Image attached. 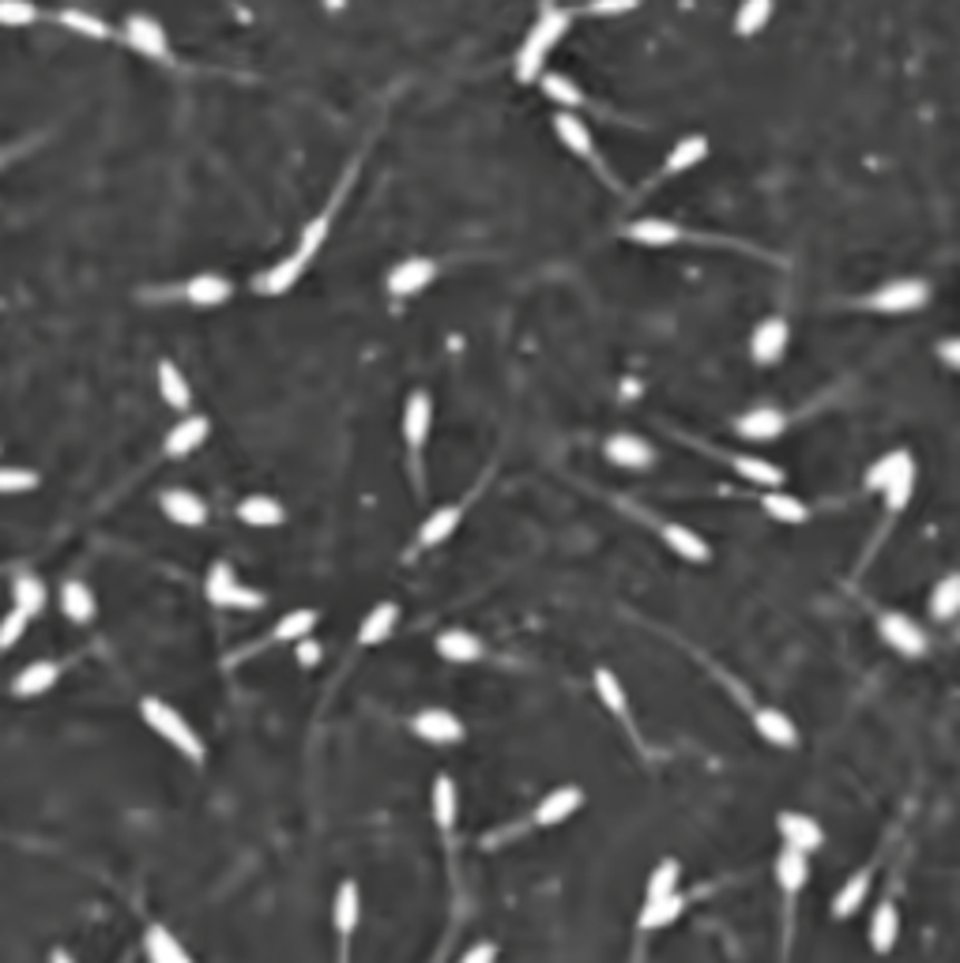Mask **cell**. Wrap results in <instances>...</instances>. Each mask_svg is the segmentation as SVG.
<instances>
[{
	"label": "cell",
	"mask_w": 960,
	"mask_h": 963,
	"mask_svg": "<svg viewBox=\"0 0 960 963\" xmlns=\"http://www.w3.org/2000/svg\"><path fill=\"white\" fill-rule=\"evenodd\" d=\"M359 166H362V155H354L351 166H346V174L340 177V185H335V193L329 196V204H324L321 212H316L310 223L302 226V234H298V242H294V249L286 253V256H280L275 264H268V267H264V272L253 279V291H256V294H261V297H283V294H291L294 286L302 283V275L310 272L313 261L321 256V249L329 245V237H332V230H335V218H340V207H343V200H346V193H351L354 177H359Z\"/></svg>",
	"instance_id": "1"
},
{
	"label": "cell",
	"mask_w": 960,
	"mask_h": 963,
	"mask_svg": "<svg viewBox=\"0 0 960 963\" xmlns=\"http://www.w3.org/2000/svg\"><path fill=\"white\" fill-rule=\"evenodd\" d=\"M572 19H577V8L554 4V0L542 4V12L536 16V23H531V31L523 35V42L517 49V61H512V72H517L520 83H539V76L547 72L550 53L561 46V38L569 35Z\"/></svg>",
	"instance_id": "2"
},
{
	"label": "cell",
	"mask_w": 960,
	"mask_h": 963,
	"mask_svg": "<svg viewBox=\"0 0 960 963\" xmlns=\"http://www.w3.org/2000/svg\"><path fill=\"white\" fill-rule=\"evenodd\" d=\"M140 719L147 723V727H151L155 738H163L166 746L177 749L185 760L196 764V768H200V764L207 760L204 738L196 734V727H193L189 719H185L182 711L174 708V704H166V700H158V697H144V700H140Z\"/></svg>",
	"instance_id": "3"
},
{
	"label": "cell",
	"mask_w": 960,
	"mask_h": 963,
	"mask_svg": "<svg viewBox=\"0 0 960 963\" xmlns=\"http://www.w3.org/2000/svg\"><path fill=\"white\" fill-rule=\"evenodd\" d=\"M930 294H934V286L923 275H897V279L874 286L870 294L859 297V309H870L878 316H908L927 309Z\"/></svg>",
	"instance_id": "4"
},
{
	"label": "cell",
	"mask_w": 960,
	"mask_h": 963,
	"mask_svg": "<svg viewBox=\"0 0 960 963\" xmlns=\"http://www.w3.org/2000/svg\"><path fill=\"white\" fill-rule=\"evenodd\" d=\"M403 444H408V463H411V482L414 490L425 485V474H422V452H425V441H430V430H433V400L430 392L414 389L403 403Z\"/></svg>",
	"instance_id": "5"
},
{
	"label": "cell",
	"mask_w": 960,
	"mask_h": 963,
	"mask_svg": "<svg viewBox=\"0 0 960 963\" xmlns=\"http://www.w3.org/2000/svg\"><path fill=\"white\" fill-rule=\"evenodd\" d=\"M204 594H207V602L219 610H261L264 607V594L253 591L249 583L237 580L231 561H215L212 569H207Z\"/></svg>",
	"instance_id": "6"
},
{
	"label": "cell",
	"mask_w": 960,
	"mask_h": 963,
	"mask_svg": "<svg viewBox=\"0 0 960 963\" xmlns=\"http://www.w3.org/2000/svg\"><path fill=\"white\" fill-rule=\"evenodd\" d=\"M121 42L133 49V53H140L144 61H151V65H174L170 35H166V27L158 23L155 16H147V12H136V16L125 19V23H121Z\"/></svg>",
	"instance_id": "7"
},
{
	"label": "cell",
	"mask_w": 960,
	"mask_h": 963,
	"mask_svg": "<svg viewBox=\"0 0 960 963\" xmlns=\"http://www.w3.org/2000/svg\"><path fill=\"white\" fill-rule=\"evenodd\" d=\"M621 237L629 245H640V249H675V245H693L701 242V234L686 230L675 218H663V215H640L633 223L621 226Z\"/></svg>",
	"instance_id": "8"
},
{
	"label": "cell",
	"mask_w": 960,
	"mask_h": 963,
	"mask_svg": "<svg viewBox=\"0 0 960 963\" xmlns=\"http://www.w3.org/2000/svg\"><path fill=\"white\" fill-rule=\"evenodd\" d=\"M550 125H554V136H558V144L566 147L572 158H580V163H588L596 174L610 177L607 163H603V155H599L596 136H591L588 121H584L577 109H558V114L550 117Z\"/></svg>",
	"instance_id": "9"
},
{
	"label": "cell",
	"mask_w": 960,
	"mask_h": 963,
	"mask_svg": "<svg viewBox=\"0 0 960 963\" xmlns=\"http://www.w3.org/2000/svg\"><path fill=\"white\" fill-rule=\"evenodd\" d=\"M878 637L889 651H897L900 659H923L930 651V637L927 629L919 625L915 618L908 613H897V610H882L878 613Z\"/></svg>",
	"instance_id": "10"
},
{
	"label": "cell",
	"mask_w": 960,
	"mask_h": 963,
	"mask_svg": "<svg viewBox=\"0 0 960 963\" xmlns=\"http://www.w3.org/2000/svg\"><path fill=\"white\" fill-rule=\"evenodd\" d=\"M708 151H712V140H708L705 132H689V136H682V140H675V147H670V151H667V158H663V163L656 166V174H652L648 188L667 185V181H675V177H682V174L697 170V166L708 158Z\"/></svg>",
	"instance_id": "11"
},
{
	"label": "cell",
	"mask_w": 960,
	"mask_h": 963,
	"mask_svg": "<svg viewBox=\"0 0 960 963\" xmlns=\"http://www.w3.org/2000/svg\"><path fill=\"white\" fill-rule=\"evenodd\" d=\"M411 734L425 746H460L468 738V727L449 708H419L411 715Z\"/></svg>",
	"instance_id": "12"
},
{
	"label": "cell",
	"mask_w": 960,
	"mask_h": 963,
	"mask_svg": "<svg viewBox=\"0 0 960 963\" xmlns=\"http://www.w3.org/2000/svg\"><path fill=\"white\" fill-rule=\"evenodd\" d=\"M163 297H182L193 309H219V305H226L234 297V283L219 272H200V275H193V279H185L182 286H174V291H163Z\"/></svg>",
	"instance_id": "13"
},
{
	"label": "cell",
	"mask_w": 960,
	"mask_h": 963,
	"mask_svg": "<svg viewBox=\"0 0 960 963\" xmlns=\"http://www.w3.org/2000/svg\"><path fill=\"white\" fill-rule=\"evenodd\" d=\"M787 346H791V324L784 316H765V321H757L754 332H750V362L761 365V370L780 365Z\"/></svg>",
	"instance_id": "14"
},
{
	"label": "cell",
	"mask_w": 960,
	"mask_h": 963,
	"mask_svg": "<svg viewBox=\"0 0 960 963\" xmlns=\"http://www.w3.org/2000/svg\"><path fill=\"white\" fill-rule=\"evenodd\" d=\"M438 272H441V264L430 261V256H408V261H400L389 272L384 291H389V297H395V302H408V297L422 294L425 286L438 279Z\"/></svg>",
	"instance_id": "15"
},
{
	"label": "cell",
	"mask_w": 960,
	"mask_h": 963,
	"mask_svg": "<svg viewBox=\"0 0 960 963\" xmlns=\"http://www.w3.org/2000/svg\"><path fill=\"white\" fill-rule=\"evenodd\" d=\"M603 455H607L615 466H621V471H652L659 460V452L652 449L645 436L629 433V430L610 433L607 441H603Z\"/></svg>",
	"instance_id": "16"
},
{
	"label": "cell",
	"mask_w": 960,
	"mask_h": 963,
	"mask_svg": "<svg viewBox=\"0 0 960 963\" xmlns=\"http://www.w3.org/2000/svg\"><path fill=\"white\" fill-rule=\"evenodd\" d=\"M776 836L784 847L791 851H803V855H814L825 843V828L810 817V813H799V809H784L776 813Z\"/></svg>",
	"instance_id": "17"
},
{
	"label": "cell",
	"mask_w": 960,
	"mask_h": 963,
	"mask_svg": "<svg viewBox=\"0 0 960 963\" xmlns=\"http://www.w3.org/2000/svg\"><path fill=\"white\" fill-rule=\"evenodd\" d=\"M362 922V896H359V885L354 881H343L335 888V900H332V926H335V941H340V963H346V949H351V937Z\"/></svg>",
	"instance_id": "18"
},
{
	"label": "cell",
	"mask_w": 960,
	"mask_h": 963,
	"mask_svg": "<svg viewBox=\"0 0 960 963\" xmlns=\"http://www.w3.org/2000/svg\"><path fill=\"white\" fill-rule=\"evenodd\" d=\"M787 430V414L780 406H750L735 419V433L750 444H768L780 441Z\"/></svg>",
	"instance_id": "19"
},
{
	"label": "cell",
	"mask_w": 960,
	"mask_h": 963,
	"mask_svg": "<svg viewBox=\"0 0 960 963\" xmlns=\"http://www.w3.org/2000/svg\"><path fill=\"white\" fill-rule=\"evenodd\" d=\"M584 794L580 787H572V783H566V787H554L539 798V806L531 809V824L536 828H558V824H566L572 813H577L584 806Z\"/></svg>",
	"instance_id": "20"
},
{
	"label": "cell",
	"mask_w": 960,
	"mask_h": 963,
	"mask_svg": "<svg viewBox=\"0 0 960 963\" xmlns=\"http://www.w3.org/2000/svg\"><path fill=\"white\" fill-rule=\"evenodd\" d=\"M207 436H212V419L189 411V414H182V422L170 425V433L163 436V455H170V460L193 455L196 449H204Z\"/></svg>",
	"instance_id": "21"
},
{
	"label": "cell",
	"mask_w": 960,
	"mask_h": 963,
	"mask_svg": "<svg viewBox=\"0 0 960 963\" xmlns=\"http://www.w3.org/2000/svg\"><path fill=\"white\" fill-rule=\"evenodd\" d=\"M158 509L170 523L177 528H189V531H200L207 523V504L200 493L193 490H163L158 493Z\"/></svg>",
	"instance_id": "22"
},
{
	"label": "cell",
	"mask_w": 960,
	"mask_h": 963,
	"mask_svg": "<svg viewBox=\"0 0 960 963\" xmlns=\"http://www.w3.org/2000/svg\"><path fill=\"white\" fill-rule=\"evenodd\" d=\"M754 730H757V738L772 749H795L799 746L795 719H791L784 708H772V704L754 708Z\"/></svg>",
	"instance_id": "23"
},
{
	"label": "cell",
	"mask_w": 960,
	"mask_h": 963,
	"mask_svg": "<svg viewBox=\"0 0 960 963\" xmlns=\"http://www.w3.org/2000/svg\"><path fill=\"white\" fill-rule=\"evenodd\" d=\"M61 674H65V662H57V659L27 662V667L12 678V697H19V700L42 697V692H49L57 681H61Z\"/></svg>",
	"instance_id": "24"
},
{
	"label": "cell",
	"mask_w": 960,
	"mask_h": 963,
	"mask_svg": "<svg viewBox=\"0 0 960 963\" xmlns=\"http://www.w3.org/2000/svg\"><path fill=\"white\" fill-rule=\"evenodd\" d=\"M659 539H663V546H667L670 553H675V558L689 561V564H708V561H712L708 539H705V534H697L693 528H686V523H675V520L663 523Z\"/></svg>",
	"instance_id": "25"
},
{
	"label": "cell",
	"mask_w": 960,
	"mask_h": 963,
	"mask_svg": "<svg viewBox=\"0 0 960 963\" xmlns=\"http://www.w3.org/2000/svg\"><path fill=\"white\" fill-rule=\"evenodd\" d=\"M772 877H776V888L784 892V900L795 903L799 892H803L806 881H810V855H803V851H791V847H780L776 862H772Z\"/></svg>",
	"instance_id": "26"
},
{
	"label": "cell",
	"mask_w": 960,
	"mask_h": 963,
	"mask_svg": "<svg viewBox=\"0 0 960 963\" xmlns=\"http://www.w3.org/2000/svg\"><path fill=\"white\" fill-rule=\"evenodd\" d=\"M155 381H158V395H163V403L170 406V411H177V414L193 411V384L174 357H163V362H158Z\"/></svg>",
	"instance_id": "27"
},
{
	"label": "cell",
	"mask_w": 960,
	"mask_h": 963,
	"mask_svg": "<svg viewBox=\"0 0 960 963\" xmlns=\"http://www.w3.org/2000/svg\"><path fill=\"white\" fill-rule=\"evenodd\" d=\"M900 941V907L893 900H882L874 911H870L866 922V945L878 952V956H889L893 945Z\"/></svg>",
	"instance_id": "28"
},
{
	"label": "cell",
	"mask_w": 960,
	"mask_h": 963,
	"mask_svg": "<svg viewBox=\"0 0 960 963\" xmlns=\"http://www.w3.org/2000/svg\"><path fill=\"white\" fill-rule=\"evenodd\" d=\"M591 689H596L599 704L607 708L615 719L621 723V727H633V708H629V692L626 685H621V678L615 670L607 667H596V674H591Z\"/></svg>",
	"instance_id": "29"
},
{
	"label": "cell",
	"mask_w": 960,
	"mask_h": 963,
	"mask_svg": "<svg viewBox=\"0 0 960 963\" xmlns=\"http://www.w3.org/2000/svg\"><path fill=\"white\" fill-rule=\"evenodd\" d=\"M870 888H874V869H855L844 885L833 892V900H829V915H833L836 922L851 918L866 903Z\"/></svg>",
	"instance_id": "30"
},
{
	"label": "cell",
	"mask_w": 960,
	"mask_h": 963,
	"mask_svg": "<svg viewBox=\"0 0 960 963\" xmlns=\"http://www.w3.org/2000/svg\"><path fill=\"white\" fill-rule=\"evenodd\" d=\"M316 621H321V610H310V607H298V610L283 613V618H280V625H275V629L268 632V640H261V643H256V648L249 643V648H245L242 655H237V659H245V655L261 651L264 643H275V640H283V643H298L302 637H313Z\"/></svg>",
	"instance_id": "31"
},
{
	"label": "cell",
	"mask_w": 960,
	"mask_h": 963,
	"mask_svg": "<svg viewBox=\"0 0 960 963\" xmlns=\"http://www.w3.org/2000/svg\"><path fill=\"white\" fill-rule=\"evenodd\" d=\"M761 512H765L772 523H780V528H799V523L810 520V504L803 498H795L791 490H784V485L761 493Z\"/></svg>",
	"instance_id": "32"
},
{
	"label": "cell",
	"mask_w": 960,
	"mask_h": 963,
	"mask_svg": "<svg viewBox=\"0 0 960 963\" xmlns=\"http://www.w3.org/2000/svg\"><path fill=\"white\" fill-rule=\"evenodd\" d=\"M460 523H463V504H441V509H433V512L422 520L414 546H419V550H433V546L449 542L452 534H457Z\"/></svg>",
	"instance_id": "33"
},
{
	"label": "cell",
	"mask_w": 960,
	"mask_h": 963,
	"mask_svg": "<svg viewBox=\"0 0 960 963\" xmlns=\"http://www.w3.org/2000/svg\"><path fill=\"white\" fill-rule=\"evenodd\" d=\"M234 515L245 523V528L272 531V528H280V523L286 520V509L275 498H268V493H249V498L237 501Z\"/></svg>",
	"instance_id": "34"
},
{
	"label": "cell",
	"mask_w": 960,
	"mask_h": 963,
	"mask_svg": "<svg viewBox=\"0 0 960 963\" xmlns=\"http://www.w3.org/2000/svg\"><path fill=\"white\" fill-rule=\"evenodd\" d=\"M731 466H735V474H738L742 482L761 485V490H780V485H784V479H787L784 466L765 460V455L738 452V455H731Z\"/></svg>",
	"instance_id": "35"
},
{
	"label": "cell",
	"mask_w": 960,
	"mask_h": 963,
	"mask_svg": "<svg viewBox=\"0 0 960 963\" xmlns=\"http://www.w3.org/2000/svg\"><path fill=\"white\" fill-rule=\"evenodd\" d=\"M912 466H915V455H912V452H908V449H893V452L878 455V460L866 466L863 485H866L870 493H882L885 485H893L900 474L912 471Z\"/></svg>",
	"instance_id": "36"
},
{
	"label": "cell",
	"mask_w": 960,
	"mask_h": 963,
	"mask_svg": "<svg viewBox=\"0 0 960 963\" xmlns=\"http://www.w3.org/2000/svg\"><path fill=\"white\" fill-rule=\"evenodd\" d=\"M57 23H61L68 35L87 38V42H110L114 38V27L106 23L102 16H95L91 8H79V4L61 8V12H57Z\"/></svg>",
	"instance_id": "37"
},
{
	"label": "cell",
	"mask_w": 960,
	"mask_h": 963,
	"mask_svg": "<svg viewBox=\"0 0 960 963\" xmlns=\"http://www.w3.org/2000/svg\"><path fill=\"white\" fill-rule=\"evenodd\" d=\"M400 625V607L395 602H378L373 610H365V618L359 625V648H378L395 632Z\"/></svg>",
	"instance_id": "38"
},
{
	"label": "cell",
	"mask_w": 960,
	"mask_h": 963,
	"mask_svg": "<svg viewBox=\"0 0 960 963\" xmlns=\"http://www.w3.org/2000/svg\"><path fill=\"white\" fill-rule=\"evenodd\" d=\"M433 648H438V655L444 662H479L482 655H487V643H482L479 637H474V632H468V629H444V632H438V643H433Z\"/></svg>",
	"instance_id": "39"
},
{
	"label": "cell",
	"mask_w": 960,
	"mask_h": 963,
	"mask_svg": "<svg viewBox=\"0 0 960 963\" xmlns=\"http://www.w3.org/2000/svg\"><path fill=\"white\" fill-rule=\"evenodd\" d=\"M430 813H433V824L449 836L457 828V817H460V790L452 776H438L430 787Z\"/></svg>",
	"instance_id": "40"
},
{
	"label": "cell",
	"mask_w": 960,
	"mask_h": 963,
	"mask_svg": "<svg viewBox=\"0 0 960 963\" xmlns=\"http://www.w3.org/2000/svg\"><path fill=\"white\" fill-rule=\"evenodd\" d=\"M144 952L151 963H193L189 949H185L163 922H151V926L144 930Z\"/></svg>",
	"instance_id": "41"
},
{
	"label": "cell",
	"mask_w": 960,
	"mask_h": 963,
	"mask_svg": "<svg viewBox=\"0 0 960 963\" xmlns=\"http://www.w3.org/2000/svg\"><path fill=\"white\" fill-rule=\"evenodd\" d=\"M682 911H686V896H682V892H675V896H659V900H645V907H640V915H637V930L640 933L667 930L682 918Z\"/></svg>",
	"instance_id": "42"
},
{
	"label": "cell",
	"mask_w": 960,
	"mask_h": 963,
	"mask_svg": "<svg viewBox=\"0 0 960 963\" xmlns=\"http://www.w3.org/2000/svg\"><path fill=\"white\" fill-rule=\"evenodd\" d=\"M927 610L934 621H957L960 618V572H949L930 588L927 594Z\"/></svg>",
	"instance_id": "43"
},
{
	"label": "cell",
	"mask_w": 960,
	"mask_h": 963,
	"mask_svg": "<svg viewBox=\"0 0 960 963\" xmlns=\"http://www.w3.org/2000/svg\"><path fill=\"white\" fill-rule=\"evenodd\" d=\"M61 610L72 625H91L98 613V599L84 580H68L61 588Z\"/></svg>",
	"instance_id": "44"
},
{
	"label": "cell",
	"mask_w": 960,
	"mask_h": 963,
	"mask_svg": "<svg viewBox=\"0 0 960 963\" xmlns=\"http://www.w3.org/2000/svg\"><path fill=\"white\" fill-rule=\"evenodd\" d=\"M776 16V0H738L735 12V35L738 38H757Z\"/></svg>",
	"instance_id": "45"
},
{
	"label": "cell",
	"mask_w": 960,
	"mask_h": 963,
	"mask_svg": "<svg viewBox=\"0 0 960 963\" xmlns=\"http://www.w3.org/2000/svg\"><path fill=\"white\" fill-rule=\"evenodd\" d=\"M539 87L558 109H584V106H588V95H584L580 87L572 83L569 76H561V72H542Z\"/></svg>",
	"instance_id": "46"
},
{
	"label": "cell",
	"mask_w": 960,
	"mask_h": 963,
	"mask_svg": "<svg viewBox=\"0 0 960 963\" xmlns=\"http://www.w3.org/2000/svg\"><path fill=\"white\" fill-rule=\"evenodd\" d=\"M12 607L31 613V618L46 610V583L35 572H19L12 580Z\"/></svg>",
	"instance_id": "47"
},
{
	"label": "cell",
	"mask_w": 960,
	"mask_h": 963,
	"mask_svg": "<svg viewBox=\"0 0 960 963\" xmlns=\"http://www.w3.org/2000/svg\"><path fill=\"white\" fill-rule=\"evenodd\" d=\"M678 888H682V862H678V858H659V862H656V869L648 873L645 900L675 896Z\"/></svg>",
	"instance_id": "48"
},
{
	"label": "cell",
	"mask_w": 960,
	"mask_h": 963,
	"mask_svg": "<svg viewBox=\"0 0 960 963\" xmlns=\"http://www.w3.org/2000/svg\"><path fill=\"white\" fill-rule=\"evenodd\" d=\"M46 12L35 0H0V27L4 31H23V27L42 23Z\"/></svg>",
	"instance_id": "49"
},
{
	"label": "cell",
	"mask_w": 960,
	"mask_h": 963,
	"mask_svg": "<svg viewBox=\"0 0 960 963\" xmlns=\"http://www.w3.org/2000/svg\"><path fill=\"white\" fill-rule=\"evenodd\" d=\"M915 474H919V471L912 466V471H904L893 485H885V490H882V504H885L889 515H900V512L908 509V504H912V498H915Z\"/></svg>",
	"instance_id": "50"
},
{
	"label": "cell",
	"mask_w": 960,
	"mask_h": 963,
	"mask_svg": "<svg viewBox=\"0 0 960 963\" xmlns=\"http://www.w3.org/2000/svg\"><path fill=\"white\" fill-rule=\"evenodd\" d=\"M38 471L31 466H0V498H19V493L38 490Z\"/></svg>",
	"instance_id": "51"
},
{
	"label": "cell",
	"mask_w": 960,
	"mask_h": 963,
	"mask_svg": "<svg viewBox=\"0 0 960 963\" xmlns=\"http://www.w3.org/2000/svg\"><path fill=\"white\" fill-rule=\"evenodd\" d=\"M640 0H584L577 8V16H591V19H618V16H629L637 12Z\"/></svg>",
	"instance_id": "52"
},
{
	"label": "cell",
	"mask_w": 960,
	"mask_h": 963,
	"mask_svg": "<svg viewBox=\"0 0 960 963\" xmlns=\"http://www.w3.org/2000/svg\"><path fill=\"white\" fill-rule=\"evenodd\" d=\"M27 625H31V613H23L19 607H12V610L4 613V618H0V655L12 651L16 643L23 640Z\"/></svg>",
	"instance_id": "53"
},
{
	"label": "cell",
	"mask_w": 960,
	"mask_h": 963,
	"mask_svg": "<svg viewBox=\"0 0 960 963\" xmlns=\"http://www.w3.org/2000/svg\"><path fill=\"white\" fill-rule=\"evenodd\" d=\"M938 362L946 365V370H957L960 373V335H949V340H942L934 346Z\"/></svg>",
	"instance_id": "54"
},
{
	"label": "cell",
	"mask_w": 960,
	"mask_h": 963,
	"mask_svg": "<svg viewBox=\"0 0 960 963\" xmlns=\"http://www.w3.org/2000/svg\"><path fill=\"white\" fill-rule=\"evenodd\" d=\"M294 655H298V667H316V662L324 659V651H321V643H316L313 637H302L298 643H294Z\"/></svg>",
	"instance_id": "55"
},
{
	"label": "cell",
	"mask_w": 960,
	"mask_h": 963,
	"mask_svg": "<svg viewBox=\"0 0 960 963\" xmlns=\"http://www.w3.org/2000/svg\"><path fill=\"white\" fill-rule=\"evenodd\" d=\"M457 963H498V945H493V941H479V945H471Z\"/></svg>",
	"instance_id": "56"
},
{
	"label": "cell",
	"mask_w": 960,
	"mask_h": 963,
	"mask_svg": "<svg viewBox=\"0 0 960 963\" xmlns=\"http://www.w3.org/2000/svg\"><path fill=\"white\" fill-rule=\"evenodd\" d=\"M49 963H76V960H72V952H68V949H53V952H49Z\"/></svg>",
	"instance_id": "57"
},
{
	"label": "cell",
	"mask_w": 960,
	"mask_h": 963,
	"mask_svg": "<svg viewBox=\"0 0 960 963\" xmlns=\"http://www.w3.org/2000/svg\"><path fill=\"white\" fill-rule=\"evenodd\" d=\"M957 640H960V625H957Z\"/></svg>",
	"instance_id": "58"
},
{
	"label": "cell",
	"mask_w": 960,
	"mask_h": 963,
	"mask_svg": "<svg viewBox=\"0 0 960 963\" xmlns=\"http://www.w3.org/2000/svg\"><path fill=\"white\" fill-rule=\"evenodd\" d=\"M121 963H128V956H125V960H121Z\"/></svg>",
	"instance_id": "59"
}]
</instances>
